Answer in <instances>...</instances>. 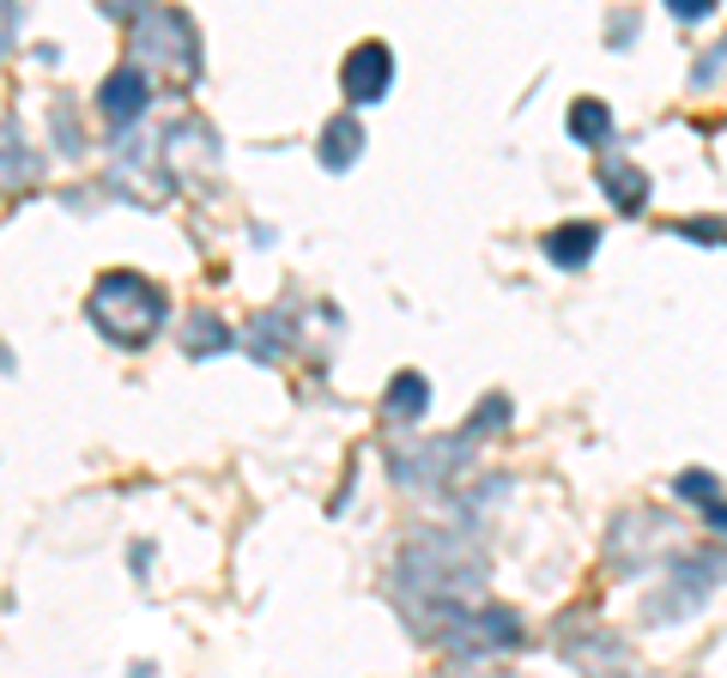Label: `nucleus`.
<instances>
[{
  "label": "nucleus",
  "mask_w": 727,
  "mask_h": 678,
  "mask_svg": "<svg viewBox=\"0 0 727 678\" xmlns=\"http://www.w3.org/2000/svg\"><path fill=\"white\" fill-rule=\"evenodd\" d=\"M722 0H667V13L673 19H685V25H697V19H709Z\"/></svg>",
  "instance_id": "412c9836"
},
{
  "label": "nucleus",
  "mask_w": 727,
  "mask_h": 678,
  "mask_svg": "<svg viewBox=\"0 0 727 678\" xmlns=\"http://www.w3.org/2000/svg\"><path fill=\"white\" fill-rule=\"evenodd\" d=\"M339 85H346L351 104H382L394 85V49L389 43H358V49L346 55V67H339Z\"/></svg>",
  "instance_id": "6e6552de"
},
{
  "label": "nucleus",
  "mask_w": 727,
  "mask_h": 678,
  "mask_svg": "<svg viewBox=\"0 0 727 678\" xmlns=\"http://www.w3.org/2000/svg\"><path fill=\"white\" fill-rule=\"evenodd\" d=\"M673 491L685 496V503H715V496H722V479H715L709 467H685L673 479Z\"/></svg>",
  "instance_id": "dca6fc26"
},
{
  "label": "nucleus",
  "mask_w": 727,
  "mask_h": 678,
  "mask_svg": "<svg viewBox=\"0 0 727 678\" xmlns=\"http://www.w3.org/2000/svg\"><path fill=\"white\" fill-rule=\"evenodd\" d=\"M249 346H255V358H279V352H286V315H273V322L261 315Z\"/></svg>",
  "instance_id": "a211bd4d"
},
{
  "label": "nucleus",
  "mask_w": 727,
  "mask_h": 678,
  "mask_svg": "<svg viewBox=\"0 0 727 678\" xmlns=\"http://www.w3.org/2000/svg\"><path fill=\"white\" fill-rule=\"evenodd\" d=\"M13 25H19V0H0V49L13 43Z\"/></svg>",
  "instance_id": "b1692460"
},
{
  "label": "nucleus",
  "mask_w": 727,
  "mask_h": 678,
  "mask_svg": "<svg viewBox=\"0 0 727 678\" xmlns=\"http://www.w3.org/2000/svg\"><path fill=\"white\" fill-rule=\"evenodd\" d=\"M497 424H509V400H504V394H485L480 412H473V424H468V436H473V443H485V436H497Z\"/></svg>",
  "instance_id": "f3484780"
},
{
  "label": "nucleus",
  "mask_w": 727,
  "mask_h": 678,
  "mask_svg": "<svg viewBox=\"0 0 727 678\" xmlns=\"http://www.w3.org/2000/svg\"><path fill=\"white\" fill-rule=\"evenodd\" d=\"M401 582L413 587V600L430 612H449V606L473 600L485 587V551L461 534H418L401 551Z\"/></svg>",
  "instance_id": "f257e3e1"
},
{
  "label": "nucleus",
  "mask_w": 727,
  "mask_h": 678,
  "mask_svg": "<svg viewBox=\"0 0 727 678\" xmlns=\"http://www.w3.org/2000/svg\"><path fill=\"white\" fill-rule=\"evenodd\" d=\"M673 236H685V243H727V224L722 219H679Z\"/></svg>",
  "instance_id": "6ab92c4d"
},
{
  "label": "nucleus",
  "mask_w": 727,
  "mask_h": 678,
  "mask_svg": "<svg viewBox=\"0 0 727 678\" xmlns=\"http://www.w3.org/2000/svg\"><path fill=\"white\" fill-rule=\"evenodd\" d=\"M631 37H636V13H619L612 19V49H631Z\"/></svg>",
  "instance_id": "5701e85b"
},
{
  "label": "nucleus",
  "mask_w": 727,
  "mask_h": 678,
  "mask_svg": "<svg viewBox=\"0 0 727 678\" xmlns=\"http://www.w3.org/2000/svg\"><path fill=\"white\" fill-rule=\"evenodd\" d=\"M97 104H104V116L122 121V128H128V121H140L146 104H152V92H146V73H140V67H116V73L104 79V97H97Z\"/></svg>",
  "instance_id": "9b49d317"
},
{
  "label": "nucleus",
  "mask_w": 727,
  "mask_h": 678,
  "mask_svg": "<svg viewBox=\"0 0 727 678\" xmlns=\"http://www.w3.org/2000/svg\"><path fill=\"white\" fill-rule=\"evenodd\" d=\"M545 261L552 267H564V273H576V267H588L595 261V248H600V224H588V219H576V224H558V231H545Z\"/></svg>",
  "instance_id": "9d476101"
},
{
  "label": "nucleus",
  "mask_w": 727,
  "mask_h": 678,
  "mask_svg": "<svg viewBox=\"0 0 727 678\" xmlns=\"http://www.w3.org/2000/svg\"><path fill=\"white\" fill-rule=\"evenodd\" d=\"M722 67H727V37L715 43V49L703 55L697 67H691V85H697V92H703V85H715V79H722Z\"/></svg>",
  "instance_id": "aec40b11"
},
{
  "label": "nucleus",
  "mask_w": 727,
  "mask_h": 678,
  "mask_svg": "<svg viewBox=\"0 0 727 678\" xmlns=\"http://www.w3.org/2000/svg\"><path fill=\"white\" fill-rule=\"evenodd\" d=\"M703 508H709V527H715V534H727V503H722V496H715V503H703Z\"/></svg>",
  "instance_id": "393cba45"
},
{
  "label": "nucleus",
  "mask_w": 727,
  "mask_h": 678,
  "mask_svg": "<svg viewBox=\"0 0 727 678\" xmlns=\"http://www.w3.org/2000/svg\"><path fill=\"white\" fill-rule=\"evenodd\" d=\"M722 570H727V558H715V551H691V558H679L673 575H667V587L649 600V618L655 624H673V618L697 612V606L715 594V575Z\"/></svg>",
  "instance_id": "39448f33"
},
{
  "label": "nucleus",
  "mask_w": 727,
  "mask_h": 678,
  "mask_svg": "<svg viewBox=\"0 0 727 678\" xmlns=\"http://www.w3.org/2000/svg\"><path fill=\"white\" fill-rule=\"evenodd\" d=\"M182 346H188V352H224V346H231V334H224V322H212V315H188Z\"/></svg>",
  "instance_id": "2eb2a0df"
},
{
  "label": "nucleus",
  "mask_w": 727,
  "mask_h": 678,
  "mask_svg": "<svg viewBox=\"0 0 727 678\" xmlns=\"http://www.w3.org/2000/svg\"><path fill=\"white\" fill-rule=\"evenodd\" d=\"M570 140L576 145H612V109L600 104V97H576L570 104Z\"/></svg>",
  "instance_id": "4468645a"
},
{
  "label": "nucleus",
  "mask_w": 727,
  "mask_h": 678,
  "mask_svg": "<svg viewBox=\"0 0 727 678\" xmlns=\"http://www.w3.org/2000/svg\"><path fill=\"white\" fill-rule=\"evenodd\" d=\"M473 460V436H449V443H413V448H394L389 467L401 484H442Z\"/></svg>",
  "instance_id": "423d86ee"
},
{
  "label": "nucleus",
  "mask_w": 727,
  "mask_h": 678,
  "mask_svg": "<svg viewBox=\"0 0 727 678\" xmlns=\"http://www.w3.org/2000/svg\"><path fill=\"white\" fill-rule=\"evenodd\" d=\"M315 157H322L327 170H351L364 157V121L358 116H334L322 128V140H315Z\"/></svg>",
  "instance_id": "f8f14e48"
},
{
  "label": "nucleus",
  "mask_w": 727,
  "mask_h": 678,
  "mask_svg": "<svg viewBox=\"0 0 727 678\" xmlns=\"http://www.w3.org/2000/svg\"><path fill=\"white\" fill-rule=\"evenodd\" d=\"M85 315L104 327V339L116 346H146V339L164 327V291L140 273H104L97 291H91Z\"/></svg>",
  "instance_id": "f03ea898"
},
{
  "label": "nucleus",
  "mask_w": 727,
  "mask_h": 678,
  "mask_svg": "<svg viewBox=\"0 0 727 678\" xmlns=\"http://www.w3.org/2000/svg\"><path fill=\"white\" fill-rule=\"evenodd\" d=\"M600 195H607L619 212H643V200H649V176H643L624 152H607L600 157Z\"/></svg>",
  "instance_id": "1a4fd4ad"
},
{
  "label": "nucleus",
  "mask_w": 727,
  "mask_h": 678,
  "mask_svg": "<svg viewBox=\"0 0 727 678\" xmlns=\"http://www.w3.org/2000/svg\"><path fill=\"white\" fill-rule=\"evenodd\" d=\"M97 7H104V13H116V19H128V25H134V19H140L146 7H152V0H97Z\"/></svg>",
  "instance_id": "4be33fe9"
},
{
  "label": "nucleus",
  "mask_w": 727,
  "mask_h": 678,
  "mask_svg": "<svg viewBox=\"0 0 727 678\" xmlns=\"http://www.w3.org/2000/svg\"><path fill=\"white\" fill-rule=\"evenodd\" d=\"M425 412H430V382L418 376V370H401V376L389 382V418L394 424H418Z\"/></svg>",
  "instance_id": "ddd939ff"
},
{
  "label": "nucleus",
  "mask_w": 727,
  "mask_h": 678,
  "mask_svg": "<svg viewBox=\"0 0 727 678\" xmlns=\"http://www.w3.org/2000/svg\"><path fill=\"white\" fill-rule=\"evenodd\" d=\"M442 624L449 630H437V642L449 661H485V654H504L521 642V618L504 612V606H485V612H454L449 606Z\"/></svg>",
  "instance_id": "20e7f679"
},
{
  "label": "nucleus",
  "mask_w": 727,
  "mask_h": 678,
  "mask_svg": "<svg viewBox=\"0 0 727 678\" xmlns=\"http://www.w3.org/2000/svg\"><path fill=\"white\" fill-rule=\"evenodd\" d=\"M667 515H619V527L607 534V563L619 575H636V570H649L655 546L667 539Z\"/></svg>",
  "instance_id": "0eeeda50"
},
{
  "label": "nucleus",
  "mask_w": 727,
  "mask_h": 678,
  "mask_svg": "<svg viewBox=\"0 0 727 678\" xmlns=\"http://www.w3.org/2000/svg\"><path fill=\"white\" fill-rule=\"evenodd\" d=\"M134 61H152L158 73H170V79H195L200 73V37H195V25L152 0V7L134 19Z\"/></svg>",
  "instance_id": "7ed1b4c3"
}]
</instances>
